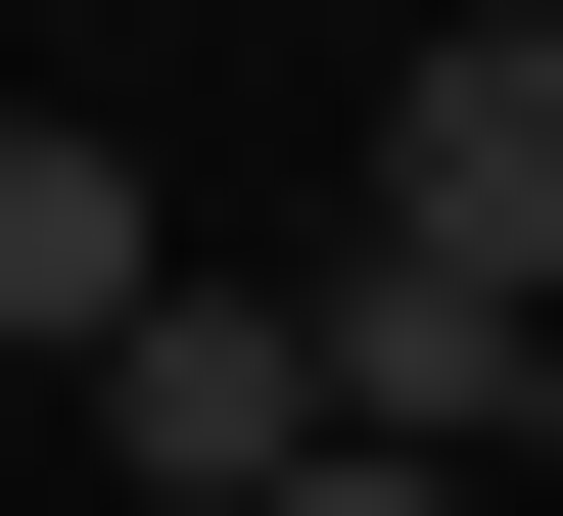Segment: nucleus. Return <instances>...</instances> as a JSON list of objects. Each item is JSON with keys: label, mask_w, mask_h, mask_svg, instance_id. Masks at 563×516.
I'll use <instances>...</instances> for the list:
<instances>
[{"label": "nucleus", "mask_w": 563, "mask_h": 516, "mask_svg": "<svg viewBox=\"0 0 563 516\" xmlns=\"http://www.w3.org/2000/svg\"><path fill=\"white\" fill-rule=\"evenodd\" d=\"M95 422H141L188 516H235V470H329V282H141V329H95Z\"/></svg>", "instance_id": "nucleus-2"}, {"label": "nucleus", "mask_w": 563, "mask_h": 516, "mask_svg": "<svg viewBox=\"0 0 563 516\" xmlns=\"http://www.w3.org/2000/svg\"><path fill=\"white\" fill-rule=\"evenodd\" d=\"M470 516H563V329H517V422H470Z\"/></svg>", "instance_id": "nucleus-5"}, {"label": "nucleus", "mask_w": 563, "mask_h": 516, "mask_svg": "<svg viewBox=\"0 0 563 516\" xmlns=\"http://www.w3.org/2000/svg\"><path fill=\"white\" fill-rule=\"evenodd\" d=\"M329 235H376V282H517V329H563V0H470V47H422Z\"/></svg>", "instance_id": "nucleus-1"}, {"label": "nucleus", "mask_w": 563, "mask_h": 516, "mask_svg": "<svg viewBox=\"0 0 563 516\" xmlns=\"http://www.w3.org/2000/svg\"><path fill=\"white\" fill-rule=\"evenodd\" d=\"M235 516H470V470H376V422H329V470H235Z\"/></svg>", "instance_id": "nucleus-4"}, {"label": "nucleus", "mask_w": 563, "mask_h": 516, "mask_svg": "<svg viewBox=\"0 0 563 516\" xmlns=\"http://www.w3.org/2000/svg\"><path fill=\"white\" fill-rule=\"evenodd\" d=\"M141 282H188V235H141V141H0V376H95Z\"/></svg>", "instance_id": "nucleus-3"}]
</instances>
